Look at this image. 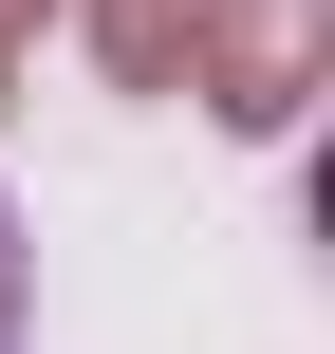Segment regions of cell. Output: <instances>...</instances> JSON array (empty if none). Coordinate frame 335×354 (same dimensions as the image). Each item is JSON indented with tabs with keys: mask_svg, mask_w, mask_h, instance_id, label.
Segmentation results:
<instances>
[{
	"mask_svg": "<svg viewBox=\"0 0 335 354\" xmlns=\"http://www.w3.org/2000/svg\"><path fill=\"white\" fill-rule=\"evenodd\" d=\"M317 37H335V0H186V93L224 131H298Z\"/></svg>",
	"mask_w": 335,
	"mask_h": 354,
	"instance_id": "6da1fadb",
	"label": "cell"
},
{
	"mask_svg": "<svg viewBox=\"0 0 335 354\" xmlns=\"http://www.w3.org/2000/svg\"><path fill=\"white\" fill-rule=\"evenodd\" d=\"M93 56H112L131 93H168V75H186V0H93Z\"/></svg>",
	"mask_w": 335,
	"mask_h": 354,
	"instance_id": "7a4b0ae2",
	"label": "cell"
},
{
	"mask_svg": "<svg viewBox=\"0 0 335 354\" xmlns=\"http://www.w3.org/2000/svg\"><path fill=\"white\" fill-rule=\"evenodd\" d=\"M0 354H19V205H0Z\"/></svg>",
	"mask_w": 335,
	"mask_h": 354,
	"instance_id": "3957f363",
	"label": "cell"
},
{
	"mask_svg": "<svg viewBox=\"0 0 335 354\" xmlns=\"http://www.w3.org/2000/svg\"><path fill=\"white\" fill-rule=\"evenodd\" d=\"M37 19H56V0H0V56H19V37H37Z\"/></svg>",
	"mask_w": 335,
	"mask_h": 354,
	"instance_id": "277c9868",
	"label": "cell"
},
{
	"mask_svg": "<svg viewBox=\"0 0 335 354\" xmlns=\"http://www.w3.org/2000/svg\"><path fill=\"white\" fill-rule=\"evenodd\" d=\"M0 75H19V56H0Z\"/></svg>",
	"mask_w": 335,
	"mask_h": 354,
	"instance_id": "5b68a950",
	"label": "cell"
}]
</instances>
